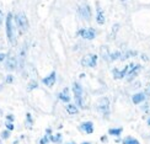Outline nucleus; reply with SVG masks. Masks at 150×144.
Here are the masks:
<instances>
[{
  "mask_svg": "<svg viewBox=\"0 0 150 144\" xmlns=\"http://www.w3.org/2000/svg\"><path fill=\"white\" fill-rule=\"evenodd\" d=\"M6 35L11 46L16 45V36H15V25H14V16L10 12L6 18Z\"/></svg>",
  "mask_w": 150,
  "mask_h": 144,
  "instance_id": "f257e3e1",
  "label": "nucleus"
},
{
  "mask_svg": "<svg viewBox=\"0 0 150 144\" xmlns=\"http://www.w3.org/2000/svg\"><path fill=\"white\" fill-rule=\"evenodd\" d=\"M73 92H74V97H75V102L79 105L80 107H84L83 105V87L80 84L74 83L73 84Z\"/></svg>",
  "mask_w": 150,
  "mask_h": 144,
  "instance_id": "f03ea898",
  "label": "nucleus"
},
{
  "mask_svg": "<svg viewBox=\"0 0 150 144\" xmlns=\"http://www.w3.org/2000/svg\"><path fill=\"white\" fill-rule=\"evenodd\" d=\"M16 22H17V26L20 28L21 32H26L28 30V21H27V17L25 16L23 12H20V14L16 16Z\"/></svg>",
  "mask_w": 150,
  "mask_h": 144,
  "instance_id": "7ed1b4c3",
  "label": "nucleus"
},
{
  "mask_svg": "<svg viewBox=\"0 0 150 144\" xmlns=\"http://www.w3.org/2000/svg\"><path fill=\"white\" fill-rule=\"evenodd\" d=\"M97 110L101 112L102 115H105V116L108 115V112H110V101H108L107 97H102V99L98 100V102H97Z\"/></svg>",
  "mask_w": 150,
  "mask_h": 144,
  "instance_id": "20e7f679",
  "label": "nucleus"
},
{
  "mask_svg": "<svg viewBox=\"0 0 150 144\" xmlns=\"http://www.w3.org/2000/svg\"><path fill=\"white\" fill-rule=\"evenodd\" d=\"M135 65L137 64H129V65H127L126 68H124L123 70H118V69H113V75H115V78L116 79H122V78H124L126 75H129L130 74V72H132L134 68H135Z\"/></svg>",
  "mask_w": 150,
  "mask_h": 144,
  "instance_id": "39448f33",
  "label": "nucleus"
},
{
  "mask_svg": "<svg viewBox=\"0 0 150 144\" xmlns=\"http://www.w3.org/2000/svg\"><path fill=\"white\" fill-rule=\"evenodd\" d=\"M97 63V55L96 54H89L86 55V57L83 58V60H81V64H83L84 67H95Z\"/></svg>",
  "mask_w": 150,
  "mask_h": 144,
  "instance_id": "423d86ee",
  "label": "nucleus"
},
{
  "mask_svg": "<svg viewBox=\"0 0 150 144\" xmlns=\"http://www.w3.org/2000/svg\"><path fill=\"white\" fill-rule=\"evenodd\" d=\"M79 35L85 40H93L95 38V30L93 28H83L79 31Z\"/></svg>",
  "mask_w": 150,
  "mask_h": 144,
  "instance_id": "0eeeda50",
  "label": "nucleus"
},
{
  "mask_svg": "<svg viewBox=\"0 0 150 144\" xmlns=\"http://www.w3.org/2000/svg\"><path fill=\"white\" fill-rule=\"evenodd\" d=\"M79 14L83 18H85V20H90L91 18V10H90V8L87 5L80 6L79 8Z\"/></svg>",
  "mask_w": 150,
  "mask_h": 144,
  "instance_id": "6e6552de",
  "label": "nucleus"
},
{
  "mask_svg": "<svg viewBox=\"0 0 150 144\" xmlns=\"http://www.w3.org/2000/svg\"><path fill=\"white\" fill-rule=\"evenodd\" d=\"M55 83V72H52L47 78L43 79V84L47 86H53Z\"/></svg>",
  "mask_w": 150,
  "mask_h": 144,
  "instance_id": "1a4fd4ad",
  "label": "nucleus"
},
{
  "mask_svg": "<svg viewBox=\"0 0 150 144\" xmlns=\"http://www.w3.org/2000/svg\"><path fill=\"white\" fill-rule=\"evenodd\" d=\"M80 128L83 129L85 133H87V134H91L93 132V124H92V122H84L83 124H81Z\"/></svg>",
  "mask_w": 150,
  "mask_h": 144,
  "instance_id": "9d476101",
  "label": "nucleus"
},
{
  "mask_svg": "<svg viewBox=\"0 0 150 144\" xmlns=\"http://www.w3.org/2000/svg\"><path fill=\"white\" fill-rule=\"evenodd\" d=\"M96 20H97V22L100 23V25H103L105 23V15H103V11H102V9L100 8H97V16H96Z\"/></svg>",
  "mask_w": 150,
  "mask_h": 144,
  "instance_id": "9b49d317",
  "label": "nucleus"
},
{
  "mask_svg": "<svg viewBox=\"0 0 150 144\" xmlns=\"http://www.w3.org/2000/svg\"><path fill=\"white\" fill-rule=\"evenodd\" d=\"M145 99V95L144 92H139V94H135V95L133 96V102L134 104H140L142 101H144Z\"/></svg>",
  "mask_w": 150,
  "mask_h": 144,
  "instance_id": "f8f14e48",
  "label": "nucleus"
},
{
  "mask_svg": "<svg viewBox=\"0 0 150 144\" xmlns=\"http://www.w3.org/2000/svg\"><path fill=\"white\" fill-rule=\"evenodd\" d=\"M59 99L62 100V101H64V102H69L70 97H69V95H68V89H64L59 94Z\"/></svg>",
  "mask_w": 150,
  "mask_h": 144,
  "instance_id": "ddd939ff",
  "label": "nucleus"
},
{
  "mask_svg": "<svg viewBox=\"0 0 150 144\" xmlns=\"http://www.w3.org/2000/svg\"><path fill=\"white\" fill-rule=\"evenodd\" d=\"M67 111L69 112L70 115H76L78 113V107L75 105H67Z\"/></svg>",
  "mask_w": 150,
  "mask_h": 144,
  "instance_id": "4468645a",
  "label": "nucleus"
},
{
  "mask_svg": "<svg viewBox=\"0 0 150 144\" xmlns=\"http://www.w3.org/2000/svg\"><path fill=\"white\" fill-rule=\"evenodd\" d=\"M123 144H140L137 139H134L133 137H127L123 139Z\"/></svg>",
  "mask_w": 150,
  "mask_h": 144,
  "instance_id": "2eb2a0df",
  "label": "nucleus"
},
{
  "mask_svg": "<svg viewBox=\"0 0 150 144\" xmlns=\"http://www.w3.org/2000/svg\"><path fill=\"white\" fill-rule=\"evenodd\" d=\"M108 133L112 135H120L122 133V128H112L108 131Z\"/></svg>",
  "mask_w": 150,
  "mask_h": 144,
  "instance_id": "dca6fc26",
  "label": "nucleus"
},
{
  "mask_svg": "<svg viewBox=\"0 0 150 144\" xmlns=\"http://www.w3.org/2000/svg\"><path fill=\"white\" fill-rule=\"evenodd\" d=\"M6 68H8V69H15V59L14 58H12V59H9V62H8V67H6Z\"/></svg>",
  "mask_w": 150,
  "mask_h": 144,
  "instance_id": "f3484780",
  "label": "nucleus"
},
{
  "mask_svg": "<svg viewBox=\"0 0 150 144\" xmlns=\"http://www.w3.org/2000/svg\"><path fill=\"white\" fill-rule=\"evenodd\" d=\"M51 140L54 142V143H59L62 140V135L60 134H57L55 137H51Z\"/></svg>",
  "mask_w": 150,
  "mask_h": 144,
  "instance_id": "a211bd4d",
  "label": "nucleus"
},
{
  "mask_svg": "<svg viewBox=\"0 0 150 144\" xmlns=\"http://www.w3.org/2000/svg\"><path fill=\"white\" fill-rule=\"evenodd\" d=\"M49 140V138H48V135H46L43 139H41V142H40V144H47V142Z\"/></svg>",
  "mask_w": 150,
  "mask_h": 144,
  "instance_id": "6ab92c4d",
  "label": "nucleus"
},
{
  "mask_svg": "<svg viewBox=\"0 0 150 144\" xmlns=\"http://www.w3.org/2000/svg\"><path fill=\"white\" fill-rule=\"evenodd\" d=\"M6 127H8V129L12 131V129H14V124L10 123V122H6Z\"/></svg>",
  "mask_w": 150,
  "mask_h": 144,
  "instance_id": "aec40b11",
  "label": "nucleus"
},
{
  "mask_svg": "<svg viewBox=\"0 0 150 144\" xmlns=\"http://www.w3.org/2000/svg\"><path fill=\"white\" fill-rule=\"evenodd\" d=\"M37 86V84L35 83V81H32V83H30V86H28V90H31V89H35V87Z\"/></svg>",
  "mask_w": 150,
  "mask_h": 144,
  "instance_id": "412c9836",
  "label": "nucleus"
},
{
  "mask_svg": "<svg viewBox=\"0 0 150 144\" xmlns=\"http://www.w3.org/2000/svg\"><path fill=\"white\" fill-rule=\"evenodd\" d=\"M3 138H4V139L9 138V132H8V131H5V132H3Z\"/></svg>",
  "mask_w": 150,
  "mask_h": 144,
  "instance_id": "4be33fe9",
  "label": "nucleus"
},
{
  "mask_svg": "<svg viewBox=\"0 0 150 144\" xmlns=\"http://www.w3.org/2000/svg\"><path fill=\"white\" fill-rule=\"evenodd\" d=\"M5 59V54H3V53H0V62H3Z\"/></svg>",
  "mask_w": 150,
  "mask_h": 144,
  "instance_id": "5701e85b",
  "label": "nucleus"
},
{
  "mask_svg": "<svg viewBox=\"0 0 150 144\" xmlns=\"http://www.w3.org/2000/svg\"><path fill=\"white\" fill-rule=\"evenodd\" d=\"M6 81H8V83H10V81H12V77H11V75H9L8 79H6Z\"/></svg>",
  "mask_w": 150,
  "mask_h": 144,
  "instance_id": "b1692460",
  "label": "nucleus"
},
{
  "mask_svg": "<svg viewBox=\"0 0 150 144\" xmlns=\"http://www.w3.org/2000/svg\"><path fill=\"white\" fill-rule=\"evenodd\" d=\"M1 21H3V12L0 10V25H1Z\"/></svg>",
  "mask_w": 150,
  "mask_h": 144,
  "instance_id": "393cba45",
  "label": "nucleus"
},
{
  "mask_svg": "<svg viewBox=\"0 0 150 144\" xmlns=\"http://www.w3.org/2000/svg\"><path fill=\"white\" fill-rule=\"evenodd\" d=\"M148 94H150V87H149V89H148Z\"/></svg>",
  "mask_w": 150,
  "mask_h": 144,
  "instance_id": "a878e982",
  "label": "nucleus"
},
{
  "mask_svg": "<svg viewBox=\"0 0 150 144\" xmlns=\"http://www.w3.org/2000/svg\"><path fill=\"white\" fill-rule=\"evenodd\" d=\"M83 144H90V143H87V142H86V143H83Z\"/></svg>",
  "mask_w": 150,
  "mask_h": 144,
  "instance_id": "bb28decb",
  "label": "nucleus"
},
{
  "mask_svg": "<svg viewBox=\"0 0 150 144\" xmlns=\"http://www.w3.org/2000/svg\"><path fill=\"white\" fill-rule=\"evenodd\" d=\"M69 144H74V143H69Z\"/></svg>",
  "mask_w": 150,
  "mask_h": 144,
  "instance_id": "cd10ccee",
  "label": "nucleus"
}]
</instances>
